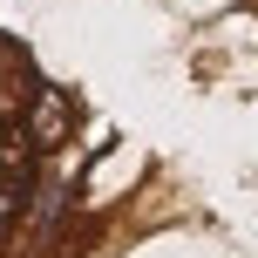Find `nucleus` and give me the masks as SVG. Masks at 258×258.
<instances>
[{"instance_id":"nucleus-1","label":"nucleus","mask_w":258,"mask_h":258,"mask_svg":"<svg viewBox=\"0 0 258 258\" xmlns=\"http://www.w3.org/2000/svg\"><path fill=\"white\" fill-rule=\"evenodd\" d=\"M89 122V109H82V95L68 89V82H54V75H41L34 82V95H27V109H21V136L34 143V156L48 163V156H61L68 143H75V129Z\"/></svg>"}]
</instances>
